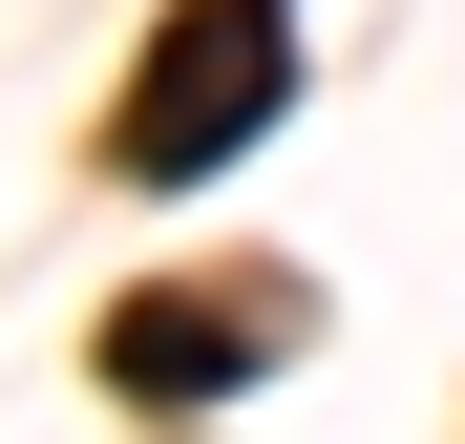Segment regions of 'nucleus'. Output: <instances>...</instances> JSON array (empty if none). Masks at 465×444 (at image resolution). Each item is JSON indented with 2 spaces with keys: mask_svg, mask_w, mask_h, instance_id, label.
Instances as JSON below:
<instances>
[{
  "mask_svg": "<svg viewBox=\"0 0 465 444\" xmlns=\"http://www.w3.org/2000/svg\"><path fill=\"white\" fill-rule=\"evenodd\" d=\"M275 85H296V22L275 0H191L170 43H148V85H127V170H232V148L275 127Z\"/></svg>",
  "mask_w": 465,
  "mask_h": 444,
  "instance_id": "obj_1",
  "label": "nucleus"
},
{
  "mask_svg": "<svg viewBox=\"0 0 465 444\" xmlns=\"http://www.w3.org/2000/svg\"><path fill=\"white\" fill-rule=\"evenodd\" d=\"M232 360H254V339H232L212 296H148V318L106 339V381H148V402H232Z\"/></svg>",
  "mask_w": 465,
  "mask_h": 444,
  "instance_id": "obj_2",
  "label": "nucleus"
}]
</instances>
